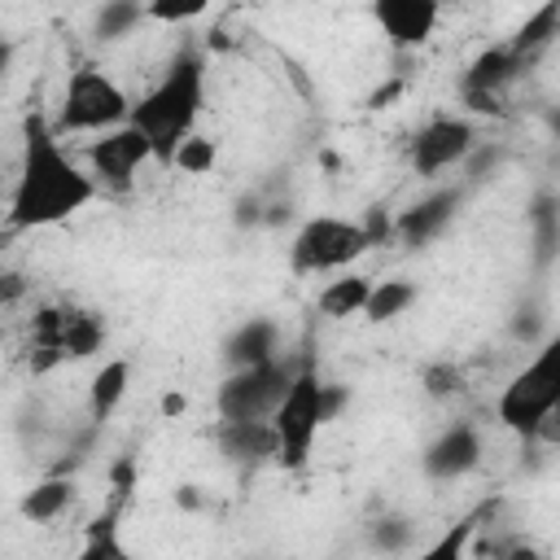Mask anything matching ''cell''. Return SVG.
Returning a JSON list of instances; mask_svg holds the SVG:
<instances>
[{"label":"cell","mask_w":560,"mask_h":560,"mask_svg":"<svg viewBox=\"0 0 560 560\" xmlns=\"http://www.w3.org/2000/svg\"><path fill=\"white\" fill-rule=\"evenodd\" d=\"M214 442L228 464H276V429L271 420H219Z\"/></svg>","instance_id":"obj_16"},{"label":"cell","mask_w":560,"mask_h":560,"mask_svg":"<svg viewBox=\"0 0 560 560\" xmlns=\"http://www.w3.org/2000/svg\"><path fill=\"white\" fill-rule=\"evenodd\" d=\"M529 66H525V57L508 44V39H499V44H490V48H481L472 61H468V70H464V79H459V96H464V105L468 109H477V114H503V92L525 74Z\"/></svg>","instance_id":"obj_10"},{"label":"cell","mask_w":560,"mask_h":560,"mask_svg":"<svg viewBox=\"0 0 560 560\" xmlns=\"http://www.w3.org/2000/svg\"><path fill=\"white\" fill-rule=\"evenodd\" d=\"M341 402H346V394L332 389V385L319 376V368L302 354V368H298V376H293V385H289L280 411L271 416V429H276V464L289 468V472L306 468L319 429L337 416Z\"/></svg>","instance_id":"obj_4"},{"label":"cell","mask_w":560,"mask_h":560,"mask_svg":"<svg viewBox=\"0 0 560 560\" xmlns=\"http://www.w3.org/2000/svg\"><path fill=\"white\" fill-rule=\"evenodd\" d=\"M201 109H206V52L197 44H184L166 61L158 83L144 96H136L131 127L149 140L158 166H175V153L197 136Z\"/></svg>","instance_id":"obj_2"},{"label":"cell","mask_w":560,"mask_h":560,"mask_svg":"<svg viewBox=\"0 0 560 560\" xmlns=\"http://www.w3.org/2000/svg\"><path fill=\"white\" fill-rule=\"evenodd\" d=\"M201 13L206 4H149V22H192Z\"/></svg>","instance_id":"obj_29"},{"label":"cell","mask_w":560,"mask_h":560,"mask_svg":"<svg viewBox=\"0 0 560 560\" xmlns=\"http://www.w3.org/2000/svg\"><path fill=\"white\" fill-rule=\"evenodd\" d=\"M556 35H560V4H542V9H534V13L508 35V44H512V48L525 57V66H529Z\"/></svg>","instance_id":"obj_24"},{"label":"cell","mask_w":560,"mask_h":560,"mask_svg":"<svg viewBox=\"0 0 560 560\" xmlns=\"http://www.w3.org/2000/svg\"><path fill=\"white\" fill-rule=\"evenodd\" d=\"M131 105L136 101L118 88V79L109 70L83 61L66 74V88H61V101L52 114V131L61 140L66 136H105V131L131 122Z\"/></svg>","instance_id":"obj_6"},{"label":"cell","mask_w":560,"mask_h":560,"mask_svg":"<svg viewBox=\"0 0 560 560\" xmlns=\"http://www.w3.org/2000/svg\"><path fill=\"white\" fill-rule=\"evenodd\" d=\"M416 298H420V284H411V280H402V276H394V280H376L363 319H368V324H389V319L407 315Z\"/></svg>","instance_id":"obj_23"},{"label":"cell","mask_w":560,"mask_h":560,"mask_svg":"<svg viewBox=\"0 0 560 560\" xmlns=\"http://www.w3.org/2000/svg\"><path fill=\"white\" fill-rule=\"evenodd\" d=\"M280 350H284V332H280V324L267 319V315H249V319H241V324L223 337V363H228V372L271 363V359H280Z\"/></svg>","instance_id":"obj_15"},{"label":"cell","mask_w":560,"mask_h":560,"mask_svg":"<svg viewBox=\"0 0 560 560\" xmlns=\"http://www.w3.org/2000/svg\"><path fill=\"white\" fill-rule=\"evenodd\" d=\"M372 284L368 276L359 271H341L337 280H328L319 293H315V306L324 319H350V315H363L368 311V298H372Z\"/></svg>","instance_id":"obj_18"},{"label":"cell","mask_w":560,"mask_h":560,"mask_svg":"<svg viewBox=\"0 0 560 560\" xmlns=\"http://www.w3.org/2000/svg\"><path fill=\"white\" fill-rule=\"evenodd\" d=\"M214 158H219V149H214V140H206V136H192L179 153H175V171H184V175H206L210 166H214Z\"/></svg>","instance_id":"obj_27"},{"label":"cell","mask_w":560,"mask_h":560,"mask_svg":"<svg viewBox=\"0 0 560 560\" xmlns=\"http://www.w3.org/2000/svg\"><path fill=\"white\" fill-rule=\"evenodd\" d=\"M481 464V429L472 420H451L420 455V472L429 481H459Z\"/></svg>","instance_id":"obj_13"},{"label":"cell","mask_w":560,"mask_h":560,"mask_svg":"<svg viewBox=\"0 0 560 560\" xmlns=\"http://www.w3.org/2000/svg\"><path fill=\"white\" fill-rule=\"evenodd\" d=\"M459 368L455 363H429L424 368V376H420V385H424V394L429 398H451L455 389H459Z\"/></svg>","instance_id":"obj_28"},{"label":"cell","mask_w":560,"mask_h":560,"mask_svg":"<svg viewBox=\"0 0 560 560\" xmlns=\"http://www.w3.org/2000/svg\"><path fill=\"white\" fill-rule=\"evenodd\" d=\"M477 149H481L477 127L464 114H433L407 140V166L424 179H438L451 166H468Z\"/></svg>","instance_id":"obj_9"},{"label":"cell","mask_w":560,"mask_h":560,"mask_svg":"<svg viewBox=\"0 0 560 560\" xmlns=\"http://www.w3.org/2000/svg\"><path fill=\"white\" fill-rule=\"evenodd\" d=\"M302 359H271V363H258V368H236L223 376L219 394H214V411L219 420H271L298 376Z\"/></svg>","instance_id":"obj_8"},{"label":"cell","mask_w":560,"mask_h":560,"mask_svg":"<svg viewBox=\"0 0 560 560\" xmlns=\"http://www.w3.org/2000/svg\"><path fill=\"white\" fill-rule=\"evenodd\" d=\"M438 18H442V4L433 0H376L372 4V22L381 26L385 44L398 52L429 44V35L438 31Z\"/></svg>","instance_id":"obj_14"},{"label":"cell","mask_w":560,"mask_h":560,"mask_svg":"<svg viewBox=\"0 0 560 560\" xmlns=\"http://www.w3.org/2000/svg\"><path fill=\"white\" fill-rule=\"evenodd\" d=\"M127 389H131V363L127 359H105L96 368L92 385H88V416H92V424H105L122 407Z\"/></svg>","instance_id":"obj_17"},{"label":"cell","mask_w":560,"mask_h":560,"mask_svg":"<svg viewBox=\"0 0 560 560\" xmlns=\"http://www.w3.org/2000/svg\"><path fill=\"white\" fill-rule=\"evenodd\" d=\"M372 232L363 219H341V214H311L289 241V271L293 276H341L350 271L368 249Z\"/></svg>","instance_id":"obj_7"},{"label":"cell","mask_w":560,"mask_h":560,"mask_svg":"<svg viewBox=\"0 0 560 560\" xmlns=\"http://www.w3.org/2000/svg\"><path fill=\"white\" fill-rule=\"evenodd\" d=\"M105 341H109V324L96 306L66 302V298L39 302L31 315V328H26V359H31V372L44 376L61 363H79V359L101 354Z\"/></svg>","instance_id":"obj_3"},{"label":"cell","mask_w":560,"mask_h":560,"mask_svg":"<svg viewBox=\"0 0 560 560\" xmlns=\"http://www.w3.org/2000/svg\"><path fill=\"white\" fill-rule=\"evenodd\" d=\"M83 162H88V171H92V179H96L101 188L127 192V188L136 184V171H140L144 162H153V149H149V140L127 122V127H114V131L88 140Z\"/></svg>","instance_id":"obj_11"},{"label":"cell","mask_w":560,"mask_h":560,"mask_svg":"<svg viewBox=\"0 0 560 560\" xmlns=\"http://www.w3.org/2000/svg\"><path fill=\"white\" fill-rule=\"evenodd\" d=\"M477 525H481V512H468L459 516L455 525H446L429 547H420L411 560H472V538H477Z\"/></svg>","instance_id":"obj_25"},{"label":"cell","mask_w":560,"mask_h":560,"mask_svg":"<svg viewBox=\"0 0 560 560\" xmlns=\"http://www.w3.org/2000/svg\"><path fill=\"white\" fill-rule=\"evenodd\" d=\"M411 542H416V521L402 512H385L368 525V547L376 556H402V551H411Z\"/></svg>","instance_id":"obj_26"},{"label":"cell","mask_w":560,"mask_h":560,"mask_svg":"<svg viewBox=\"0 0 560 560\" xmlns=\"http://www.w3.org/2000/svg\"><path fill=\"white\" fill-rule=\"evenodd\" d=\"M464 197H468L464 184H446V188L424 192L420 201H411L407 210L394 214V241H398L402 249H424V245H433V241L455 223Z\"/></svg>","instance_id":"obj_12"},{"label":"cell","mask_w":560,"mask_h":560,"mask_svg":"<svg viewBox=\"0 0 560 560\" xmlns=\"http://www.w3.org/2000/svg\"><path fill=\"white\" fill-rule=\"evenodd\" d=\"M70 503H74V481H70V477H44V481H35V486L22 494L18 512H22V521L48 525V521H57Z\"/></svg>","instance_id":"obj_21"},{"label":"cell","mask_w":560,"mask_h":560,"mask_svg":"<svg viewBox=\"0 0 560 560\" xmlns=\"http://www.w3.org/2000/svg\"><path fill=\"white\" fill-rule=\"evenodd\" d=\"M144 22H149V4H136V0H105V4L92 13V39H96V44H122V39L136 35Z\"/></svg>","instance_id":"obj_20"},{"label":"cell","mask_w":560,"mask_h":560,"mask_svg":"<svg viewBox=\"0 0 560 560\" xmlns=\"http://www.w3.org/2000/svg\"><path fill=\"white\" fill-rule=\"evenodd\" d=\"M538 442H547V446H560V402L551 407V416H547V424L538 429Z\"/></svg>","instance_id":"obj_30"},{"label":"cell","mask_w":560,"mask_h":560,"mask_svg":"<svg viewBox=\"0 0 560 560\" xmlns=\"http://www.w3.org/2000/svg\"><path fill=\"white\" fill-rule=\"evenodd\" d=\"M529 241H534V262L551 267L560 258V192H538L529 201Z\"/></svg>","instance_id":"obj_19"},{"label":"cell","mask_w":560,"mask_h":560,"mask_svg":"<svg viewBox=\"0 0 560 560\" xmlns=\"http://www.w3.org/2000/svg\"><path fill=\"white\" fill-rule=\"evenodd\" d=\"M74 560H136L131 547H127V538H122V529H118V512H114V508L101 512V516L83 529V542H79Z\"/></svg>","instance_id":"obj_22"},{"label":"cell","mask_w":560,"mask_h":560,"mask_svg":"<svg viewBox=\"0 0 560 560\" xmlns=\"http://www.w3.org/2000/svg\"><path fill=\"white\" fill-rule=\"evenodd\" d=\"M101 192V184L92 179V171H83L61 136L52 131V122L31 109L22 118V158H18V175H13V192H9V228H52L74 219L83 206H92Z\"/></svg>","instance_id":"obj_1"},{"label":"cell","mask_w":560,"mask_h":560,"mask_svg":"<svg viewBox=\"0 0 560 560\" xmlns=\"http://www.w3.org/2000/svg\"><path fill=\"white\" fill-rule=\"evenodd\" d=\"M556 402H560V328H551L538 341V350L525 359V368H516L512 381L499 389L494 420L516 438H538Z\"/></svg>","instance_id":"obj_5"}]
</instances>
